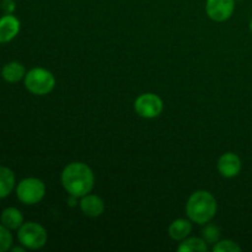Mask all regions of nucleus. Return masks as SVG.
Returning <instances> with one entry per match:
<instances>
[{
    "label": "nucleus",
    "mask_w": 252,
    "mask_h": 252,
    "mask_svg": "<svg viewBox=\"0 0 252 252\" xmlns=\"http://www.w3.org/2000/svg\"><path fill=\"white\" fill-rule=\"evenodd\" d=\"M61 182L65 192L70 196L81 198L91 193L95 186V175L88 164L74 161L66 165L61 174Z\"/></svg>",
    "instance_id": "nucleus-1"
},
{
    "label": "nucleus",
    "mask_w": 252,
    "mask_h": 252,
    "mask_svg": "<svg viewBox=\"0 0 252 252\" xmlns=\"http://www.w3.org/2000/svg\"><path fill=\"white\" fill-rule=\"evenodd\" d=\"M186 216L192 223L204 225L211 223L218 211L217 199L211 192L198 189L189 197L186 202Z\"/></svg>",
    "instance_id": "nucleus-2"
},
{
    "label": "nucleus",
    "mask_w": 252,
    "mask_h": 252,
    "mask_svg": "<svg viewBox=\"0 0 252 252\" xmlns=\"http://www.w3.org/2000/svg\"><path fill=\"white\" fill-rule=\"evenodd\" d=\"M56 83L54 74L41 66L30 69L24 78L25 88L29 93L36 96H46L51 94L56 88Z\"/></svg>",
    "instance_id": "nucleus-3"
},
{
    "label": "nucleus",
    "mask_w": 252,
    "mask_h": 252,
    "mask_svg": "<svg viewBox=\"0 0 252 252\" xmlns=\"http://www.w3.org/2000/svg\"><path fill=\"white\" fill-rule=\"evenodd\" d=\"M17 240L20 245L27 250H39L46 246L48 241V233L46 228L36 221L24 223L17 230Z\"/></svg>",
    "instance_id": "nucleus-4"
},
{
    "label": "nucleus",
    "mask_w": 252,
    "mask_h": 252,
    "mask_svg": "<svg viewBox=\"0 0 252 252\" xmlns=\"http://www.w3.org/2000/svg\"><path fill=\"white\" fill-rule=\"evenodd\" d=\"M16 197L26 206L39 203L46 196V185L37 177H26L16 185Z\"/></svg>",
    "instance_id": "nucleus-5"
},
{
    "label": "nucleus",
    "mask_w": 252,
    "mask_h": 252,
    "mask_svg": "<svg viewBox=\"0 0 252 252\" xmlns=\"http://www.w3.org/2000/svg\"><path fill=\"white\" fill-rule=\"evenodd\" d=\"M133 108L139 117L145 120H154L161 115L164 110V102L157 94L144 93L135 98Z\"/></svg>",
    "instance_id": "nucleus-6"
},
{
    "label": "nucleus",
    "mask_w": 252,
    "mask_h": 252,
    "mask_svg": "<svg viewBox=\"0 0 252 252\" xmlns=\"http://www.w3.org/2000/svg\"><path fill=\"white\" fill-rule=\"evenodd\" d=\"M236 0H207L206 14L212 21H228L235 11Z\"/></svg>",
    "instance_id": "nucleus-7"
},
{
    "label": "nucleus",
    "mask_w": 252,
    "mask_h": 252,
    "mask_svg": "<svg viewBox=\"0 0 252 252\" xmlns=\"http://www.w3.org/2000/svg\"><path fill=\"white\" fill-rule=\"evenodd\" d=\"M217 169L219 174L225 179H234L241 172L243 161L238 154L233 152H226L219 157Z\"/></svg>",
    "instance_id": "nucleus-8"
},
{
    "label": "nucleus",
    "mask_w": 252,
    "mask_h": 252,
    "mask_svg": "<svg viewBox=\"0 0 252 252\" xmlns=\"http://www.w3.org/2000/svg\"><path fill=\"white\" fill-rule=\"evenodd\" d=\"M79 208L83 212L84 216L89 218H98L105 213V202L97 194L88 193L81 197L79 201Z\"/></svg>",
    "instance_id": "nucleus-9"
},
{
    "label": "nucleus",
    "mask_w": 252,
    "mask_h": 252,
    "mask_svg": "<svg viewBox=\"0 0 252 252\" xmlns=\"http://www.w3.org/2000/svg\"><path fill=\"white\" fill-rule=\"evenodd\" d=\"M21 22L12 14H5L0 17V43H7L19 34Z\"/></svg>",
    "instance_id": "nucleus-10"
},
{
    "label": "nucleus",
    "mask_w": 252,
    "mask_h": 252,
    "mask_svg": "<svg viewBox=\"0 0 252 252\" xmlns=\"http://www.w3.org/2000/svg\"><path fill=\"white\" fill-rule=\"evenodd\" d=\"M192 221L189 218H177L170 223L169 228H167V234L170 238L175 241H182L186 238H189L192 233Z\"/></svg>",
    "instance_id": "nucleus-11"
},
{
    "label": "nucleus",
    "mask_w": 252,
    "mask_h": 252,
    "mask_svg": "<svg viewBox=\"0 0 252 252\" xmlns=\"http://www.w3.org/2000/svg\"><path fill=\"white\" fill-rule=\"evenodd\" d=\"M26 73L27 71L25 69L24 64H21L20 62H9L2 68L1 76L6 83L15 84L22 80L25 78V75H26Z\"/></svg>",
    "instance_id": "nucleus-12"
},
{
    "label": "nucleus",
    "mask_w": 252,
    "mask_h": 252,
    "mask_svg": "<svg viewBox=\"0 0 252 252\" xmlns=\"http://www.w3.org/2000/svg\"><path fill=\"white\" fill-rule=\"evenodd\" d=\"M0 223L6 226L9 230H19L20 226L24 224V216L15 207H9V208H5L1 212Z\"/></svg>",
    "instance_id": "nucleus-13"
},
{
    "label": "nucleus",
    "mask_w": 252,
    "mask_h": 252,
    "mask_svg": "<svg viewBox=\"0 0 252 252\" xmlns=\"http://www.w3.org/2000/svg\"><path fill=\"white\" fill-rule=\"evenodd\" d=\"M16 185L15 174L11 169L0 166V199L6 198Z\"/></svg>",
    "instance_id": "nucleus-14"
},
{
    "label": "nucleus",
    "mask_w": 252,
    "mask_h": 252,
    "mask_svg": "<svg viewBox=\"0 0 252 252\" xmlns=\"http://www.w3.org/2000/svg\"><path fill=\"white\" fill-rule=\"evenodd\" d=\"M208 250V244L201 238H186L185 240L180 241L177 246L179 252H206Z\"/></svg>",
    "instance_id": "nucleus-15"
},
{
    "label": "nucleus",
    "mask_w": 252,
    "mask_h": 252,
    "mask_svg": "<svg viewBox=\"0 0 252 252\" xmlns=\"http://www.w3.org/2000/svg\"><path fill=\"white\" fill-rule=\"evenodd\" d=\"M204 228L202 229V239L206 241L208 245H214L220 240V229L218 225L212 223L204 224Z\"/></svg>",
    "instance_id": "nucleus-16"
},
{
    "label": "nucleus",
    "mask_w": 252,
    "mask_h": 252,
    "mask_svg": "<svg viewBox=\"0 0 252 252\" xmlns=\"http://www.w3.org/2000/svg\"><path fill=\"white\" fill-rule=\"evenodd\" d=\"M214 252H240L241 246L236 241L225 239V240H219L218 243L213 245Z\"/></svg>",
    "instance_id": "nucleus-17"
},
{
    "label": "nucleus",
    "mask_w": 252,
    "mask_h": 252,
    "mask_svg": "<svg viewBox=\"0 0 252 252\" xmlns=\"http://www.w3.org/2000/svg\"><path fill=\"white\" fill-rule=\"evenodd\" d=\"M11 230L0 224V252L9 251L12 245V235L10 233Z\"/></svg>",
    "instance_id": "nucleus-18"
},
{
    "label": "nucleus",
    "mask_w": 252,
    "mask_h": 252,
    "mask_svg": "<svg viewBox=\"0 0 252 252\" xmlns=\"http://www.w3.org/2000/svg\"><path fill=\"white\" fill-rule=\"evenodd\" d=\"M1 9L5 14H12L16 9V2L15 0H2Z\"/></svg>",
    "instance_id": "nucleus-19"
},
{
    "label": "nucleus",
    "mask_w": 252,
    "mask_h": 252,
    "mask_svg": "<svg viewBox=\"0 0 252 252\" xmlns=\"http://www.w3.org/2000/svg\"><path fill=\"white\" fill-rule=\"evenodd\" d=\"M12 252H24L26 250V248H24V246H21V248H11L10 249Z\"/></svg>",
    "instance_id": "nucleus-20"
},
{
    "label": "nucleus",
    "mask_w": 252,
    "mask_h": 252,
    "mask_svg": "<svg viewBox=\"0 0 252 252\" xmlns=\"http://www.w3.org/2000/svg\"><path fill=\"white\" fill-rule=\"evenodd\" d=\"M249 27H250V31H251V33H252V17H251V20H250V24H249Z\"/></svg>",
    "instance_id": "nucleus-21"
}]
</instances>
